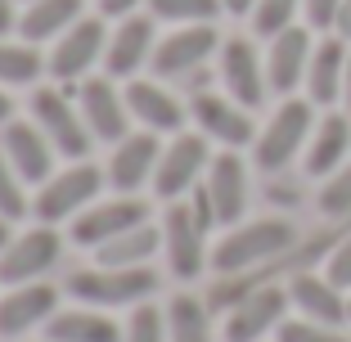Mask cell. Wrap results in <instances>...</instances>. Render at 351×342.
<instances>
[{
  "mask_svg": "<svg viewBox=\"0 0 351 342\" xmlns=\"http://www.w3.org/2000/svg\"><path fill=\"white\" fill-rule=\"evenodd\" d=\"M311 135V104L306 99H284L275 108L266 126L257 131L252 140V154H257V167L261 171H279V167H289L298 158V149L306 145Z\"/></svg>",
  "mask_w": 351,
  "mask_h": 342,
  "instance_id": "obj_9",
  "label": "cell"
},
{
  "mask_svg": "<svg viewBox=\"0 0 351 342\" xmlns=\"http://www.w3.org/2000/svg\"><path fill=\"white\" fill-rule=\"evenodd\" d=\"M32 122L45 131V140L54 145V154L68 158V162H82L86 149H90V126L82 117V104H77V90L68 86H36L32 90Z\"/></svg>",
  "mask_w": 351,
  "mask_h": 342,
  "instance_id": "obj_4",
  "label": "cell"
},
{
  "mask_svg": "<svg viewBox=\"0 0 351 342\" xmlns=\"http://www.w3.org/2000/svg\"><path fill=\"white\" fill-rule=\"evenodd\" d=\"M158 248H162V225L145 221V225H131L126 234L108 239L104 248H95V266H149Z\"/></svg>",
  "mask_w": 351,
  "mask_h": 342,
  "instance_id": "obj_27",
  "label": "cell"
},
{
  "mask_svg": "<svg viewBox=\"0 0 351 342\" xmlns=\"http://www.w3.org/2000/svg\"><path fill=\"white\" fill-rule=\"evenodd\" d=\"M158 158H162V145H158L154 131H131L126 140L113 145V158L104 167V176L117 194H140V189L154 180L158 171Z\"/></svg>",
  "mask_w": 351,
  "mask_h": 342,
  "instance_id": "obj_19",
  "label": "cell"
},
{
  "mask_svg": "<svg viewBox=\"0 0 351 342\" xmlns=\"http://www.w3.org/2000/svg\"><path fill=\"white\" fill-rule=\"evenodd\" d=\"M77 104H82V117L90 126L95 140L104 145H117L131 135V108H126V90H117L113 77H86L77 86Z\"/></svg>",
  "mask_w": 351,
  "mask_h": 342,
  "instance_id": "obj_12",
  "label": "cell"
},
{
  "mask_svg": "<svg viewBox=\"0 0 351 342\" xmlns=\"http://www.w3.org/2000/svg\"><path fill=\"white\" fill-rule=\"evenodd\" d=\"M41 73H45L41 45L0 36V86H5V90H14V86H36Z\"/></svg>",
  "mask_w": 351,
  "mask_h": 342,
  "instance_id": "obj_30",
  "label": "cell"
},
{
  "mask_svg": "<svg viewBox=\"0 0 351 342\" xmlns=\"http://www.w3.org/2000/svg\"><path fill=\"white\" fill-rule=\"evenodd\" d=\"M77 19H86V0H27V10L19 14V36L32 45L59 41Z\"/></svg>",
  "mask_w": 351,
  "mask_h": 342,
  "instance_id": "obj_24",
  "label": "cell"
},
{
  "mask_svg": "<svg viewBox=\"0 0 351 342\" xmlns=\"http://www.w3.org/2000/svg\"><path fill=\"white\" fill-rule=\"evenodd\" d=\"M162 248L167 261H171L176 280H198L207 266H212V252H207V230L203 221L194 217L189 198H176L162 217Z\"/></svg>",
  "mask_w": 351,
  "mask_h": 342,
  "instance_id": "obj_8",
  "label": "cell"
},
{
  "mask_svg": "<svg viewBox=\"0 0 351 342\" xmlns=\"http://www.w3.org/2000/svg\"><path fill=\"white\" fill-rule=\"evenodd\" d=\"M140 5H149V0H99V19H131Z\"/></svg>",
  "mask_w": 351,
  "mask_h": 342,
  "instance_id": "obj_39",
  "label": "cell"
},
{
  "mask_svg": "<svg viewBox=\"0 0 351 342\" xmlns=\"http://www.w3.org/2000/svg\"><path fill=\"white\" fill-rule=\"evenodd\" d=\"M347 149H351V122L342 113H329L320 126H315V135H311L306 171H311V176H329L333 167L347 158Z\"/></svg>",
  "mask_w": 351,
  "mask_h": 342,
  "instance_id": "obj_28",
  "label": "cell"
},
{
  "mask_svg": "<svg viewBox=\"0 0 351 342\" xmlns=\"http://www.w3.org/2000/svg\"><path fill=\"white\" fill-rule=\"evenodd\" d=\"M45 338L50 342H122V324L108 311H95V306H59L54 320L45 324Z\"/></svg>",
  "mask_w": 351,
  "mask_h": 342,
  "instance_id": "obj_23",
  "label": "cell"
},
{
  "mask_svg": "<svg viewBox=\"0 0 351 342\" xmlns=\"http://www.w3.org/2000/svg\"><path fill=\"white\" fill-rule=\"evenodd\" d=\"M19 27V10H14V0H0V36H10Z\"/></svg>",
  "mask_w": 351,
  "mask_h": 342,
  "instance_id": "obj_40",
  "label": "cell"
},
{
  "mask_svg": "<svg viewBox=\"0 0 351 342\" xmlns=\"http://www.w3.org/2000/svg\"><path fill=\"white\" fill-rule=\"evenodd\" d=\"M293 243H298V230L279 217L252 221V225H230V234H221V243L212 248V270H217L221 280L252 275V266H270Z\"/></svg>",
  "mask_w": 351,
  "mask_h": 342,
  "instance_id": "obj_1",
  "label": "cell"
},
{
  "mask_svg": "<svg viewBox=\"0 0 351 342\" xmlns=\"http://www.w3.org/2000/svg\"><path fill=\"white\" fill-rule=\"evenodd\" d=\"M10 225H14V221H5V217H0V252L10 248Z\"/></svg>",
  "mask_w": 351,
  "mask_h": 342,
  "instance_id": "obj_45",
  "label": "cell"
},
{
  "mask_svg": "<svg viewBox=\"0 0 351 342\" xmlns=\"http://www.w3.org/2000/svg\"><path fill=\"white\" fill-rule=\"evenodd\" d=\"M59 311V289L50 280L14 284L0 293V338H27L32 329H45Z\"/></svg>",
  "mask_w": 351,
  "mask_h": 342,
  "instance_id": "obj_13",
  "label": "cell"
},
{
  "mask_svg": "<svg viewBox=\"0 0 351 342\" xmlns=\"http://www.w3.org/2000/svg\"><path fill=\"white\" fill-rule=\"evenodd\" d=\"M333 27H338V36H342V41H351V0H342L338 23H333Z\"/></svg>",
  "mask_w": 351,
  "mask_h": 342,
  "instance_id": "obj_41",
  "label": "cell"
},
{
  "mask_svg": "<svg viewBox=\"0 0 351 342\" xmlns=\"http://www.w3.org/2000/svg\"><path fill=\"white\" fill-rule=\"evenodd\" d=\"M275 338L279 342H351V338H342L333 324H315V320H306V315H302V320H284L275 329Z\"/></svg>",
  "mask_w": 351,
  "mask_h": 342,
  "instance_id": "obj_35",
  "label": "cell"
},
{
  "mask_svg": "<svg viewBox=\"0 0 351 342\" xmlns=\"http://www.w3.org/2000/svg\"><path fill=\"white\" fill-rule=\"evenodd\" d=\"M298 5L302 0H257V5H252V32H257V36H279L284 27H293Z\"/></svg>",
  "mask_w": 351,
  "mask_h": 342,
  "instance_id": "obj_34",
  "label": "cell"
},
{
  "mask_svg": "<svg viewBox=\"0 0 351 342\" xmlns=\"http://www.w3.org/2000/svg\"><path fill=\"white\" fill-rule=\"evenodd\" d=\"M347 320H351V297H347Z\"/></svg>",
  "mask_w": 351,
  "mask_h": 342,
  "instance_id": "obj_46",
  "label": "cell"
},
{
  "mask_svg": "<svg viewBox=\"0 0 351 342\" xmlns=\"http://www.w3.org/2000/svg\"><path fill=\"white\" fill-rule=\"evenodd\" d=\"M342 99H347V113H351V54H347V82H342Z\"/></svg>",
  "mask_w": 351,
  "mask_h": 342,
  "instance_id": "obj_44",
  "label": "cell"
},
{
  "mask_svg": "<svg viewBox=\"0 0 351 342\" xmlns=\"http://www.w3.org/2000/svg\"><path fill=\"white\" fill-rule=\"evenodd\" d=\"M207 162H212V154H207V135L203 131H180V135H171V145L162 149L158 171H154L158 198L176 203V198L194 194V189L203 185V176H207Z\"/></svg>",
  "mask_w": 351,
  "mask_h": 342,
  "instance_id": "obj_6",
  "label": "cell"
},
{
  "mask_svg": "<svg viewBox=\"0 0 351 342\" xmlns=\"http://www.w3.org/2000/svg\"><path fill=\"white\" fill-rule=\"evenodd\" d=\"M293 306L289 289L279 284H257L230 306L226 315V342H261L266 333H275L284 324V311Z\"/></svg>",
  "mask_w": 351,
  "mask_h": 342,
  "instance_id": "obj_10",
  "label": "cell"
},
{
  "mask_svg": "<svg viewBox=\"0 0 351 342\" xmlns=\"http://www.w3.org/2000/svg\"><path fill=\"white\" fill-rule=\"evenodd\" d=\"M108 176H104V167L95 162H68L63 171H54L45 185H36V198H32V212L41 225H63V221H77L86 208H90L95 198L104 194Z\"/></svg>",
  "mask_w": 351,
  "mask_h": 342,
  "instance_id": "obj_3",
  "label": "cell"
},
{
  "mask_svg": "<svg viewBox=\"0 0 351 342\" xmlns=\"http://www.w3.org/2000/svg\"><path fill=\"white\" fill-rule=\"evenodd\" d=\"M342 82H347V45L342 36H329L311 50V68H306V90L315 104H333L342 95Z\"/></svg>",
  "mask_w": 351,
  "mask_h": 342,
  "instance_id": "obj_26",
  "label": "cell"
},
{
  "mask_svg": "<svg viewBox=\"0 0 351 342\" xmlns=\"http://www.w3.org/2000/svg\"><path fill=\"white\" fill-rule=\"evenodd\" d=\"M104 50H108V27H104V19L86 14V19H77L73 27L63 32L59 41H50L45 73L59 86H82L95 63H104Z\"/></svg>",
  "mask_w": 351,
  "mask_h": 342,
  "instance_id": "obj_5",
  "label": "cell"
},
{
  "mask_svg": "<svg viewBox=\"0 0 351 342\" xmlns=\"http://www.w3.org/2000/svg\"><path fill=\"white\" fill-rule=\"evenodd\" d=\"M154 19H117V27L108 32V50H104V73L113 82H135L145 63H154Z\"/></svg>",
  "mask_w": 351,
  "mask_h": 342,
  "instance_id": "obj_18",
  "label": "cell"
},
{
  "mask_svg": "<svg viewBox=\"0 0 351 342\" xmlns=\"http://www.w3.org/2000/svg\"><path fill=\"white\" fill-rule=\"evenodd\" d=\"M320 212L324 217H347L351 212V162L342 171H333L329 185L320 189Z\"/></svg>",
  "mask_w": 351,
  "mask_h": 342,
  "instance_id": "obj_36",
  "label": "cell"
},
{
  "mask_svg": "<svg viewBox=\"0 0 351 342\" xmlns=\"http://www.w3.org/2000/svg\"><path fill=\"white\" fill-rule=\"evenodd\" d=\"M189 113H194L198 131H203L207 140H217L221 149H243V145L257 140V126H252L248 108L239 104V99H230V95L198 90L194 104H189Z\"/></svg>",
  "mask_w": 351,
  "mask_h": 342,
  "instance_id": "obj_14",
  "label": "cell"
},
{
  "mask_svg": "<svg viewBox=\"0 0 351 342\" xmlns=\"http://www.w3.org/2000/svg\"><path fill=\"white\" fill-rule=\"evenodd\" d=\"M203 189L212 198V212H217V225H239L243 208H248V171H243V158L234 149H221L212 162H207Z\"/></svg>",
  "mask_w": 351,
  "mask_h": 342,
  "instance_id": "obj_20",
  "label": "cell"
},
{
  "mask_svg": "<svg viewBox=\"0 0 351 342\" xmlns=\"http://www.w3.org/2000/svg\"><path fill=\"white\" fill-rule=\"evenodd\" d=\"M221 5H226V14H252L257 0H221Z\"/></svg>",
  "mask_w": 351,
  "mask_h": 342,
  "instance_id": "obj_42",
  "label": "cell"
},
{
  "mask_svg": "<svg viewBox=\"0 0 351 342\" xmlns=\"http://www.w3.org/2000/svg\"><path fill=\"white\" fill-rule=\"evenodd\" d=\"M0 154L23 176V185H45L54 176V145L36 122H5L0 126Z\"/></svg>",
  "mask_w": 351,
  "mask_h": 342,
  "instance_id": "obj_16",
  "label": "cell"
},
{
  "mask_svg": "<svg viewBox=\"0 0 351 342\" xmlns=\"http://www.w3.org/2000/svg\"><path fill=\"white\" fill-rule=\"evenodd\" d=\"M311 68V32L306 27H284L279 36H270L266 54V82L270 90H293Z\"/></svg>",
  "mask_w": 351,
  "mask_h": 342,
  "instance_id": "obj_22",
  "label": "cell"
},
{
  "mask_svg": "<svg viewBox=\"0 0 351 342\" xmlns=\"http://www.w3.org/2000/svg\"><path fill=\"white\" fill-rule=\"evenodd\" d=\"M122 342H167V311H158L154 302L131 306L122 324Z\"/></svg>",
  "mask_w": 351,
  "mask_h": 342,
  "instance_id": "obj_32",
  "label": "cell"
},
{
  "mask_svg": "<svg viewBox=\"0 0 351 342\" xmlns=\"http://www.w3.org/2000/svg\"><path fill=\"white\" fill-rule=\"evenodd\" d=\"M324 270H329V275H324L329 284H338V289H351V234L329 252V266H324Z\"/></svg>",
  "mask_w": 351,
  "mask_h": 342,
  "instance_id": "obj_37",
  "label": "cell"
},
{
  "mask_svg": "<svg viewBox=\"0 0 351 342\" xmlns=\"http://www.w3.org/2000/svg\"><path fill=\"white\" fill-rule=\"evenodd\" d=\"M68 293L95 311H131L158 293V275L149 266H90L68 275Z\"/></svg>",
  "mask_w": 351,
  "mask_h": 342,
  "instance_id": "obj_2",
  "label": "cell"
},
{
  "mask_svg": "<svg viewBox=\"0 0 351 342\" xmlns=\"http://www.w3.org/2000/svg\"><path fill=\"white\" fill-rule=\"evenodd\" d=\"M27 212H32L27 185H23V176L10 167V158L0 154V217H5V221H23Z\"/></svg>",
  "mask_w": 351,
  "mask_h": 342,
  "instance_id": "obj_33",
  "label": "cell"
},
{
  "mask_svg": "<svg viewBox=\"0 0 351 342\" xmlns=\"http://www.w3.org/2000/svg\"><path fill=\"white\" fill-rule=\"evenodd\" d=\"M217 68H221V86H226L230 99H239L243 108H257L266 99V63L261 54L252 50V41L243 36H230L226 45L217 50Z\"/></svg>",
  "mask_w": 351,
  "mask_h": 342,
  "instance_id": "obj_17",
  "label": "cell"
},
{
  "mask_svg": "<svg viewBox=\"0 0 351 342\" xmlns=\"http://www.w3.org/2000/svg\"><path fill=\"white\" fill-rule=\"evenodd\" d=\"M289 297H293V306L315 324H333V329H338V324L347 320V297L338 293V284L320 280V275H293Z\"/></svg>",
  "mask_w": 351,
  "mask_h": 342,
  "instance_id": "obj_25",
  "label": "cell"
},
{
  "mask_svg": "<svg viewBox=\"0 0 351 342\" xmlns=\"http://www.w3.org/2000/svg\"><path fill=\"white\" fill-rule=\"evenodd\" d=\"M149 221V203L135 194H117V198H95L90 208L73 221V243L77 248H104L108 239L126 234L131 225H145Z\"/></svg>",
  "mask_w": 351,
  "mask_h": 342,
  "instance_id": "obj_11",
  "label": "cell"
},
{
  "mask_svg": "<svg viewBox=\"0 0 351 342\" xmlns=\"http://www.w3.org/2000/svg\"><path fill=\"white\" fill-rule=\"evenodd\" d=\"M167 342H212V306L203 297L176 293L167 302Z\"/></svg>",
  "mask_w": 351,
  "mask_h": 342,
  "instance_id": "obj_29",
  "label": "cell"
},
{
  "mask_svg": "<svg viewBox=\"0 0 351 342\" xmlns=\"http://www.w3.org/2000/svg\"><path fill=\"white\" fill-rule=\"evenodd\" d=\"M306 5V19L315 23V27H333L338 23V10H342V0H302Z\"/></svg>",
  "mask_w": 351,
  "mask_h": 342,
  "instance_id": "obj_38",
  "label": "cell"
},
{
  "mask_svg": "<svg viewBox=\"0 0 351 342\" xmlns=\"http://www.w3.org/2000/svg\"><path fill=\"white\" fill-rule=\"evenodd\" d=\"M63 257V239L54 225H32L19 230L10 239V248L0 252V284L14 289V284H36L45 280Z\"/></svg>",
  "mask_w": 351,
  "mask_h": 342,
  "instance_id": "obj_7",
  "label": "cell"
},
{
  "mask_svg": "<svg viewBox=\"0 0 351 342\" xmlns=\"http://www.w3.org/2000/svg\"><path fill=\"white\" fill-rule=\"evenodd\" d=\"M45 342H50V338H45Z\"/></svg>",
  "mask_w": 351,
  "mask_h": 342,
  "instance_id": "obj_47",
  "label": "cell"
},
{
  "mask_svg": "<svg viewBox=\"0 0 351 342\" xmlns=\"http://www.w3.org/2000/svg\"><path fill=\"white\" fill-rule=\"evenodd\" d=\"M226 10L221 0H149V19L171 23V27H189V23H212Z\"/></svg>",
  "mask_w": 351,
  "mask_h": 342,
  "instance_id": "obj_31",
  "label": "cell"
},
{
  "mask_svg": "<svg viewBox=\"0 0 351 342\" xmlns=\"http://www.w3.org/2000/svg\"><path fill=\"white\" fill-rule=\"evenodd\" d=\"M122 90H126L131 122H140L154 135H180V126H185V104H180L162 82H140V77H135Z\"/></svg>",
  "mask_w": 351,
  "mask_h": 342,
  "instance_id": "obj_21",
  "label": "cell"
},
{
  "mask_svg": "<svg viewBox=\"0 0 351 342\" xmlns=\"http://www.w3.org/2000/svg\"><path fill=\"white\" fill-rule=\"evenodd\" d=\"M14 104H10V90H5V86H0V126H5V122H14Z\"/></svg>",
  "mask_w": 351,
  "mask_h": 342,
  "instance_id": "obj_43",
  "label": "cell"
},
{
  "mask_svg": "<svg viewBox=\"0 0 351 342\" xmlns=\"http://www.w3.org/2000/svg\"><path fill=\"white\" fill-rule=\"evenodd\" d=\"M217 50H221V36H217L212 23L176 27L154 45V73L158 77H185V73H194V68H203Z\"/></svg>",
  "mask_w": 351,
  "mask_h": 342,
  "instance_id": "obj_15",
  "label": "cell"
}]
</instances>
